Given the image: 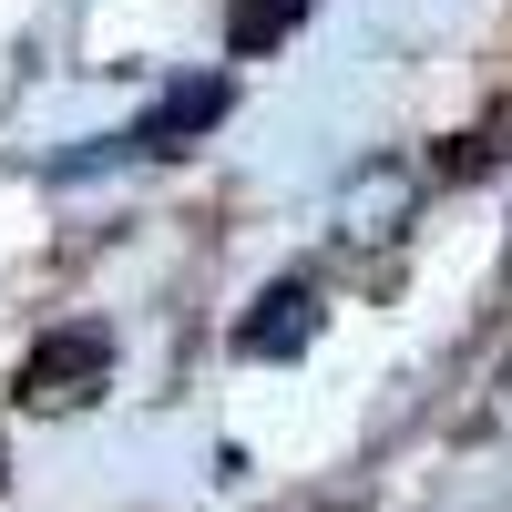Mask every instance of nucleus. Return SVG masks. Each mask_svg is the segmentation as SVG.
Returning <instances> with one entry per match:
<instances>
[{"label":"nucleus","instance_id":"4","mask_svg":"<svg viewBox=\"0 0 512 512\" xmlns=\"http://www.w3.org/2000/svg\"><path fill=\"white\" fill-rule=\"evenodd\" d=\"M318 0H226V52L236 62H256V52H277V41L308 21Z\"/></svg>","mask_w":512,"mask_h":512},{"label":"nucleus","instance_id":"1","mask_svg":"<svg viewBox=\"0 0 512 512\" xmlns=\"http://www.w3.org/2000/svg\"><path fill=\"white\" fill-rule=\"evenodd\" d=\"M21 410H93L113 390V328H52V338H31V359H21Z\"/></svg>","mask_w":512,"mask_h":512},{"label":"nucleus","instance_id":"2","mask_svg":"<svg viewBox=\"0 0 512 512\" xmlns=\"http://www.w3.org/2000/svg\"><path fill=\"white\" fill-rule=\"evenodd\" d=\"M226 103H236V82H226V72H195V82H175V93L134 123V134H113V144H123V154H185L195 134H216V123H226Z\"/></svg>","mask_w":512,"mask_h":512},{"label":"nucleus","instance_id":"3","mask_svg":"<svg viewBox=\"0 0 512 512\" xmlns=\"http://www.w3.org/2000/svg\"><path fill=\"white\" fill-rule=\"evenodd\" d=\"M308 338H318V277H277L236 318V359H297Z\"/></svg>","mask_w":512,"mask_h":512}]
</instances>
